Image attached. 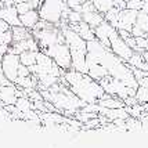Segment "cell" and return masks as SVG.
Instances as JSON below:
<instances>
[{"label":"cell","instance_id":"6da1fadb","mask_svg":"<svg viewBox=\"0 0 148 148\" xmlns=\"http://www.w3.org/2000/svg\"><path fill=\"white\" fill-rule=\"evenodd\" d=\"M61 82H64L73 91V94H76L86 104L98 103L103 97L108 94L105 93L104 87L98 80L93 79L89 73L77 72L75 69L64 71Z\"/></svg>","mask_w":148,"mask_h":148},{"label":"cell","instance_id":"7a4b0ae2","mask_svg":"<svg viewBox=\"0 0 148 148\" xmlns=\"http://www.w3.org/2000/svg\"><path fill=\"white\" fill-rule=\"evenodd\" d=\"M40 93L45 100L50 101L58 112L64 115H76V112L82 111L86 105V103H83L76 94H73V91L64 82H58L50 89L40 90Z\"/></svg>","mask_w":148,"mask_h":148},{"label":"cell","instance_id":"3957f363","mask_svg":"<svg viewBox=\"0 0 148 148\" xmlns=\"http://www.w3.org/2000/svg\"><path fill=\"white\" fill-rule=\"evenodd\" d=\"M31 72L38 79L39 90L50 89L56 83L61 82L62 75H64V71L56 64V61L42 50H39L36 64L31 66Z\"/></svg>","mask_w":148,"mask_h":148},{"label":"cell","instance_id":"277c9868","mask_svg":"<svg viewBox=\"0 0 148 148\" xmlns=\"http://www.w3.org/2000/svg\"><path fill=\"white\" fill-rule=\"evenodd\" d=\"M61 31L64 33L65 43L68 45L71 50L72 57V68L77 72L87 73V62H86V56H87V42L80 38V35L76 33L73 29L69 28V25L61 26Z\"/></svg>","mask_w":148,"mask_h":148},{"label":"cell","instance_id":"5b68a950","mask_svg":"<svg viewBox=\"0 0 148 148\" xmlns=\"http://www.w3.org/2000/svg\"><path fill=\"white\" fill-rule=\"evenodd\" d=\"M68 7L65 0H42L38 11L40 19H45L50 24L60 26L62 11Z\"/></svg>","mask_w":148,"mask_h":148},{"label":"cell","instance_id":"8992f818","mask_svg":"<svg viewBox=\"0 0 148 148\" xmlns=\"http://www.w3.org/2000/svg\"><path fill=\"white\" fill-rule=\"evenodd\" d=\"M33 38L36 39L39 45V49L42 51H45L46 49H49L50 46L60 43V42H65L64 33L61 31V28L57 25L51 24L45 29H32Z\"/></svg>","mask_w":148,"mask_h":148},{"label":"cell","instance_id":"52a82bcc","mask_svg":"<svg viewBox=\"0 0 148 148\" xmlns=\"http://www.w3.org/2000/svg\"><path fill=\"white\" fill-rule=\"evenodd\" d=\"M45 53L47 56L56 61V64L62 69V71H68L72 68V57H71V50L65 42H60L56 45L50 46L49 49H46Z\"/></svg>","mask_w":148,"mask_h":148},{"label":"cell","instance_id":"ba28073f","mask_svg":"<svg viewBox=\"0 0 148 148\" xmlns=\"http://www.w3.org/2000/svg\"><path fill=\"white\" fill-rule=\"evenodd\" d=\"M100 83H101V86L104 87L105 93H108L111 96L119 97V98H122V100H125V98H127V97H130V96H136L134 89L129 87L127 84H125L123 82L110 76V75L107 77H104Z\"/></svg>","mask_w":148,"mask_h":148},{"label":"cell","instance_id":"9c48e42d","mask_svg":"<svg viewBox=\"0 0 148 148\" xmlns=\"http://www.w3.org/2000/svg\"><path fill=\"white\" fill-rule=\"evenodd\" d=\"M19 66H21V61H19L18 54L7 51L1 57V71L4 73V76L8 79V82H11L14 84L18 79Z\"/></svg>","mask_w":148,"mask_h":148},{"label":"cell","instance_id":"30bf717a","mask_svg":"<svg viewBox=\"0 0 148 148\" xmlns=\"http://www.w3.org/2000/svg\"><path fill=\"white\" fill-rule=\"evenodd\" d=\"M110 42H111V50L114 54H116L119 58H122L123 61H129L130 57L133 56V53L134 50L130 47L122 38H121V35L118 33V29H116L115 32L111 35L110 38Z\"/></svg>","mask_w":148,"mask_h":148},{"label":"cell","instance_id":"8fae6325","mask_svg":"<svg viewBox=\"0 0 148 148\" xmlns=\"http://www.w3.org/2000/svg\"><path fill=\"white\" fill-rule=\"evenodd\" d=\"M24 96L21 89H18L14 83H6L0 86V100L4 103V105H15L18 97Z\"/></svg>","mask_w":148,"mask_h":148},{"label":"cell","instance_id":"7c38bea8","mask_svg":"<svg viewBox=\"0 0 148 148\" xmlns=\"http://www.w3.org/2000/svg\"><path fill=\"white\" fill-rule=\"evenodd\" d=\"M115 31H116L115 26L112 25L111 22H108V21H105V19H104L103 22L97 26V28H94V35H96L97 40H100L105 47L111 49L110 38H111V35L115 32Z\"/></svg>","mask_w":148,"mask_h":148},{"label":"cell","instance_id":"4fadbf2b","mask_svg":"<svg viewBox=\"0 0 148 148\" xmlns=\"http://www.w3.org/2000/svg\"><path fill=\"white\" fill-rule=\"evenodd\" d=\"M137 10H130V8H123L119 13V18L116 22L115 28L116 29H126V31H132L133 25L136 24V18H137Z\"/></svg>","mask_w":148,"mask_h":148},{"label":"cell","instance_id":"5bb4252c","mask_svg":"<svg viewBox=\"0 0 148 148\" xmlns=\"http://www.w3.org/2000/svg\"><path fill=\"white\" fill-rule=\"evenodd\" d=\"M28 50H33V51H39V45L36 42V39L33 38H28L25 40H21V42H14L13 45L8 47V51L14 53V54H21L24 51H28Z\"/></svg>","mask_w":148,"mask_h":148},{"label":"cell","instance_id":"9a60e30c","mask_svg":"<svg viewBox=\"0 0 148 148\" xmlns=\"http://www.w3.org/2000/svg\"><path fill=\"white\" fill-rule=\"evenodd\" d=\"M69 28L73 29L76 33L80 35V38L84 39L86 42H89V40H94L96 39V35H94V28H91L87 22H84V21H80V22H77V24H69Z\"/></svg>","mask_w":148,"mask_h":148},{"label":"cell","instance_id":"2e32d148","mask_svg":"<svg viewBox=\"0 0 148 148\" xmlns=\"http://www.w3.org/2000/svg\"><path fill=\"white\" fill-rule=\"evenodd\" d=\"M0 18H3L4 21H7L11 26H17L21 25V21H19V14L14 6H3L1 7V13H0Z\"/></svg>","mask_w":148,"mask_h":148},{"label":"cell","instance_id":"e0dca14e","mask_svg":"<svg viewBox=\"0 0 148 148\" xmlns=\"http://www.w3.org/2000/svg\"><path fill=\"white\" fill-rule=\"evenodd\" d=\"M86 62H87V73L98 82H101L104 77H107L110 75L108 71L100 62H97V61H86Z\"/></svg>","mask_w":148,"mask_h":148},{"label":"cell","instance_id":"ac0fdd59","mask_svg":"<svg viewBox=\"0 0 148 148\" xmlns=\"http://www.w3.org/2000/svg\"><path fill=\"white\" fill-rule=\"evenodd\" d=\"M40 19V15H39V11L38 10H29L28 13L25 14H19V21H21V25L28 28L32 31L35 25L39 22Z\"/></svg>","mask_w":148,"mask_h":148},{"label":"cell","instance_id":"d6986e66","mask_svg":"<svg viewBox=\"0 0 148 148\" xmlns=\"http://www.w3.org/2000/svg\"><path fill=\"white\" fill-rule=\"evenodd\" d=\"M136 98L140 104L148 103V75L138 80V87L136 90Z\"/></svg>","mask_w":148,"mask_h":148},{"label":"cell","instance_id":"ffe728a7","mask_svg":"<svg viewBox=\"0 0 148 148\" xmlns=\"http://www.w3.org/2000/svg\"><path fill=\"white\" fill-rule=\"evenodd\" d=\"M82 18L84 22H87L91 28H97L104 21V14L98 11H89V13H82Z\"/></svg>","mask_w":148,"mask_h":148},{"label":"cell","instance_id":"44dd1931","mask_svg":"<svg viewBox=\"0 0 148 148\" xmlns=\"http://www.w3.org/2000/svg\"><path fill=\"white\" fill-rule=\"evenodd\" d=\"M11 32H13V40L14 42H21V40H25L28 38H32V31L28 29L22 25H17V26H11ZM13 42V43H14Z\"/></svg>","mask_w":148,"mask_h":148},{"label":"cell","instance_id":"7402d4cb","mask_svg":"<svg viewBox=\"0 0 148 148\" xmlns=\"http://www.w3.org/2000/svg\"><path fill=\"white\" fill-rule=\"evenodd\" d=\"M127 64L134 66V68H138V69H143V71H147L148 72V62L143 58L141 53H137L134 51L133 56L130 57V60L127 61Z\"/></svg>","mask_w":148,"mask_h":148},{"label":"cell","instance_id":"603a6c76","mask_svg":"<svg viewBox=\"0 0 148 148\" xmlns=\"http://www.w3.org/2000/svg\"><path fill=\"white\" fill-rule=\"evenodd\" d=\"M38 53L39 51H33V50H28L19 54V61L21 64L25 65V66H33L36 64V58H38Z\"/></svg>","mask_w":148,"mask_h":148},{"label":"cell","instance_id":"cb8c5ba5","mask_svg":"<svg viewBox=\"0 0 148 148\" xmlns=\"http://www.w3.org/2000/svg\"><path fill=\"white\" fill-rule=\"evenodd\" d=\"M15 107H17V110H18L19 112L25 114L28 111L33 110V103L28 96H21V97H18V100H17Z\"/></svg>","mask_w":148,"mask_h":148},{"label":"cell","instance_id":"d4e9b609","mask_svg":"<svg viewBox=\"0 0 148 148\" xmlns=\"http://www.w3.org/2000/svg\"><path fill=\"white\" fill-rule=\"evenodd\" d=\"M93 4L98 13L105 14L114 7V0H93Z\"/></svg>","mask_w":148,"mask_h":148},{"label":"cell","instance_id":"484cf974","mask_svg":"<svg viewBox=\"0 0 148 148\" xmlns=\"http://www.w3.org/2000/svg\"><path fill=\"white\" fill-rule=\"evenodd\" d=\"M140 29H143L145 33H148V14L144 13V11H138L137 13V18H136V24Z\"/></svg>","mask_w":148,"mask_h":148},{"label":"cell","instance_id":"4316f807","mask_svg":"<svg viewBox=\"0 0 148 148\" xmlns=\"http://www.w3.org/2000/svg\"><path fill=\"white\" fill-rule=\"evenodd\" d=\"M119 13H121V8H118V7L114 6L111 10H108L107 13L104 14V19L111 22L112 25L115 26L116 22H118V18H119Z\"/></svg>","mask_w":148,"mask_h":148},{"label":"cell","instance_id":"83f0119b","mask_svg":"<svg viewBox=\"0 0 148 148\" xmlns=\"http://www.w3.org/2000/svg\"><path fill=\"white\" fill-rule=\"evenodd\" d=\"M15 8H17V11L18 14H25L28 13L29 10H35L32 6V3L28 0V1H22V3H18V4H15Z\"/></svg>","mask_w":148,"mask_h":148},{"label":"cell","instance_id":"f1b7e54d","mask_svg":"<svg viewBox=\"0 0 148 148\" xmlns=\"http://www.w3.org/2000/svg\"><path fill=\"white\" fill-rule=\"evenodd\" d=\"M13 42L14 40H13V32H11V29L0 33V43H3V45H6L10 47V46L13 45Z\"/></svg>","mask_w":148,"mask_h":148},{"label":"cell","instance_id":"f546056e","mask_svg":"<svg viewBox=\"0 0 148 148\" xmlns=\"http://www.w3.org/2000/svg\"><path fill=\"white\" fill-rule=\"evenodd\" d=\"M80 21H83L82 13L75 11V10H71V11H69V15H68V22H69V24H77V22H80Z\"/></svg>","mask_w":148,"mask_h":148},{"label":"cell","instance_id":"4dcf8cb0","mask_svg":"<svg viewBox=\"0 0 148 148\" xmlns=\"http://www.w3.org/2000/svg\"><path fill=\"white\" fill-rule=\"evenodd\" d=\"M143 3H144V0H129V1L126 3V8L140 11V10H141V7H143Z\"/></svg>","mask_w":148,"mask_h":148},{"label":"cell","instance_id":"1f68e13d","mask_svg":"<svg viewBox=\"0 0 148 148\" xmlns=\"http://www.w3.org/2000/svg\"><path fill=\"white\" fill-rule=\"evenodd\" d=\"M11 29V25L7 22V21H4L3 18H0V33L6 32V31H10Z\"/></svg>","mask_w":148,"mask_h":148},{"label":"cell","instance_id":"d6a6232c","mask_svg":"<svg viewBox=\"0 0 148 148\" xmlns=\"http://www.w3.org/2000/svg\"><path fill=\"white\" fill-rule=\"evenodd\" d=\"M7 51H8V46L3 45V43H0V58L3 57V56H4Z\"/></svg>","mask_w":148,"mask_h":148},{"label":"cell","instance_id":"836d02e7","mask_svg":"<svg viewBox=\"0 0 148 148\" xmlns=\"http://www.w3.org/2000/svg\"><path fill=\"white\" fill-rule=\"evenodd\" d=\"M141 11L148 14V0H144V3H143V7H141Z\"/></svg>","mask_w":148,"mask_h":148},{"label":"cell","instance_id":"e575fe53","mask_svg":"<svg viewBox=\"0 0 148 148\" xmlns=\"http://www.w3.org/2000/svg\"><path fill=\"white\" fill-rule=\"evenodd\" d=\"M14 4H18V3H22V1H28V0H13Z\"/></svg>","mask_w":148,"mask_h":148},{"label":"cell","instance_id":"d590c367","mask_svg":"<svg viewBox=\"0 0 148 148\" xmlns=\"http://www.w3.org/2000/svg\"><path fill=\"white\" fill-rule=\"evenodd\" d=\"M1 72L3 71H1V58H0V73H1Z\"/></svg>","mask_w":148,"mask_h":148},{"label":"cell","instance_id":"8d00e7d4","mask_svg":"<svg viewBox=\"0 0 148 148\" xmlns=\"http://www.w3.org/2000/svg\"><path fill=\"white\" fill-rule=\"evenodd\" d=\"M79 1H80V3H82V4H83V3H86V1H87V0H79Z\"/></svg>","mask_w":148,"mask_h":148},{"label":"cell","instance_id":"74e56055","mask_svg":"<svg viewBox=\"0 0 148 148\" xmlns=\"http://www.w3.org/2000/svg\"><path fill=\"white\" fill-rule=\"evenodd\" d=\"M145 50H147V51H148V45H147V49H145Z\"/></svg>","mask_w":148,"mask_h":148}]
</instances>
